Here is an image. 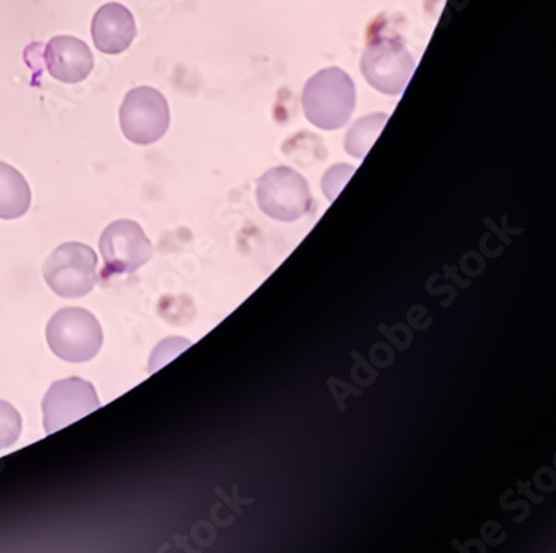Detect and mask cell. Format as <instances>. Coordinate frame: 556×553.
Segmentation results:
<instances>
[{"label": "cell", "mask_w": 556, "mask_h": 553, "mask_svg": "<svg viewBox=\"0 0 556 553\" xmlns=\"http://www.w3.org/2000/svg\"><path fill=\"white\" fill-rule=\"evenodd\" d=\"M354 105L356 87L340 67L319 71L304 86V116L319 129L334 130L346 126Z\"/></svg>", "instance_id": "obj_1"}, {"label": "cell", "mask_w": 556, "mask_h": 553, "mask_svg": "<svg viewBox=\"0 0 556 553\" xmlns=\"http://www.w3.org/2000/svg\"><path fill=\"white\" fill-rule=\"evenodd\" d=\"M46 338L59 359L84 363L96 359L101 350L102 328L84 307H64L49 319Z\"/></svg>", "instance_id": "obj_2"}, {"label": "cell", "mask_w": 556, "mask_h": 553, "mask_svg": "<svg viewBox=\"0 0 556 553\" xmlns=\"http://www.w3.org/2000/svg\"><path fill=\"white\" fill-rule=\"evenodd\" d=\"M359 67L372 89L397 96L412 79L415 59L400 37L378 36L366 46Z\"/></svg>", "instance_id": "obj_3"}, {"label": "cell", "mask_w": 556, "mask_h": 553, "mask_svg": "<svg viewBox=\"0 0 556 553\" xmlns=\"http://www.w3.org/2000/svg\"><path fill=\"white\" fill-rule=\"evenodd\" d=\"M49 288L61 298H80L98 281V256L83 242H64L52 251L42 268Z\"/></svg>", "instance_id": "obj_4"}, {"label": "cell", "mask_w": 556, "mask_h": 553, "mask_svg": "<svg viewBox=\"0 0 556 553\" xmlns=\"http://www.w3.org/2000/svg\"><path fill=\"white\" fill-rule=\"evenodd\" d=\"M169 123V104L157 89L141 86L127 92L119 109V124L130 142L154 144L164 138Z\"/></svg>", "instance_id": "obj_5"}, {"label": "cell", "mask_w": 556, "mask_h": 553, "mask_svg": "<svg viewBox=\"0 0 556 553\" xmlns=\"http://www.w3.org/2000/svg\"><path fill=\"white\" fill-rule=\"evenodd\" d=\"M99 248L104 260V279L135 273L152 256V244L144 229L136 221L130 219L111 223L102 232Z\"/></svg>", "instance_id": "obj_6"}, {"label": "cell", "mask_w": 556, "mask_h": 553, "mask_svg": "<svg viewBox=\"0 0 556 553\" xmlns=\"http://www.w3.org/2000/svg\"><path fill=\"white\" fill-rule=\"evenodd\" d=\"M257 203L264 213L278 221H296L309 211L306 179L289 167H275L257 183Z\"/></svg>", "instance_id": "obj_7"}, {"label": "cell", "mask_w": 556, "mask_h": 553, "mask_svg": "<svg viewBox=\"0 0 556 553\" xmlns=\"http://www.w3.org/2000/svg\"><path fill=\"white\" fill-rule=\"evenodd\" d=\"M101 406L94 385L83 378L55 381L43 397V428L52 435Z\"/></svg>", "instance_id": "obj_8"}, {"label": "cell", "mask_w": 556, "mask_h": 553, "mask_svg": "<svg viewBox=\"0 0 556 553\" xmlns=\"http://www.w3.org/2000/svg\"><path fill=\"white\" fill-rule=\"evenodd\" d=\"M43 64L55 80L83 83L94 70V55L84 40L73 36H55L43 51Z\"/></svg>", "instance_id": "obj_9"}, {"label": "cell", "mask_w": 556, "mask_h": 553, "mask_svg": "<svg viewBox=\"0 0 556 553\" xmlns=\"http://www.w3.org/2000/svg\"><path fill=\"white\" fill-rule=\"evenodd\" d=\"M92 40L98 51L117 55L130 48L138 36L136 18L126 5L109 2L92 18Z\"/></svg>", "instance_id": "obj_10"}, {"label": "cell", "mask_w": 556, "mask_h": 553, "mask_svg": "<svg viewBox=\"0 0 556 553\" xmlns=\"http://www.w3.org/2000/svg\"><path fill=\"white\" fill-rule=\"evenodd\" d=\"M29 183L15 167L0 161V219H17L29 211Z\"/></svg>", "instance_id": "obj_11"}, {"label": "cell", "mask_w": 556, "mask_h": 553, "mask_svg": "<svg viewBox=\"0 0 556 553\" xmlns=\"http://www.w3.org/2000/svg\"><path fill=\"white\" fill-rule=\"evenodd\" d=\"M388 116H369L366 120H359L354 124L353 129L346 136V151L351 156L362 158V141L366 138V144L371 148L372 141L378 138L380 130L383 129V123Z\"/></svg>", "instance_id": "obj_12"}, {"label": "cell", "mask_w": 556, "mask_h": 553, "mask_svg": "<svg viewBox=\"0 0 556 553\" xmlns=\"http://www.w3.org/2000/svg\"><path fill=\"white\" fill-rule=\"evenodd\" d=\"M22 418L15 406L0 400V450L14 445L21 437Z\"/></svg>", "instance_id": "obj_13"}]
</instances>
